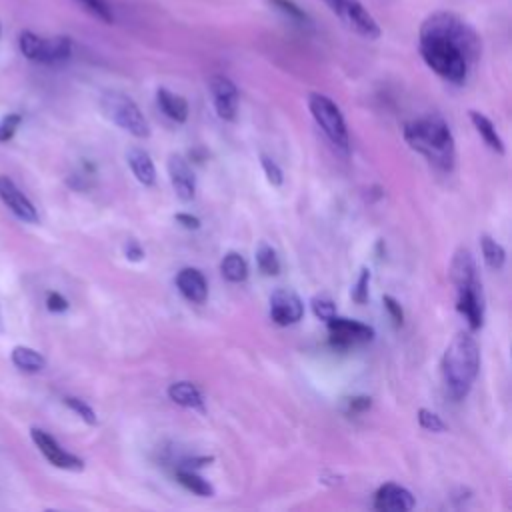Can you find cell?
<instances>
[{
  "label": "cell",
  "mask_w": 512,
  "mask_h": 512,
  "mask_svg": "<svg viewBox=\"0 0 512 512\" xmlns=\"http://www.w3.org/2000/svg\"><path fill=\"white\" fill-rule=\"evenodd\" d=\"M260 164H262V170L266 174V180L272 184V186H280L284 182V174H282V168L270 158V156H260Z\"/></svg>",
  "instance_id": "obj_34"
},
{
  "label": "cell",
  "mask_w": 512,
  "mask_h": 512,
  "mask_svg": "<svg viewBox=\"0 0 512 512\" xmlns=\"http://www.w3.org/2000/svg\"><path fill=\"white\" fill-rule=\"evenodd\" d=\"M418 52L436 76L460 86L480 60L482 40L476 28L460 14L436 10L420 24Z\"/></svg>",
  "instance_id": "obj_1"
},
{
  "label": "cell",
  "mask_w": 512,
  "mask_h": 512,
  "mask_svg": "<svg viewBox=\"0 0 512 512\" xmlns=\"http://www.w3.org/2000/svg\"><path fill=\"white\" fill-rule=\"evenodd\" d=\"M166 166H168V176H170V184L174 188V194L182 202H190L196 194V178H194L192 168L178 154H170Z\"/></svg>",
  "instance_id": "obj_14"
},
{
  "label": "cell",
  "mask_w": 512,
  "mask_h": 512,
  "mask_svg": "<svg viewBox=\"0 0 512 512\" xmlns=\"http://www.w3.org/2000/svg\"><path fill=\"white\" fill-rule=\"evenodd\" d=\"M368 286H370V270L366 266H362L360 276H358V280H356V284H354V288L350 292V296H352V300L356 304H366V300H368Z\"/></svg>",
  "instance_id": "obj_32"
},
{
  "label": "cell",
  "mask_w": 512,
  "mask_h": 512,
  "mask_svg": "<svg viewBox=\"0 0 512 512\" xmlns=\"http://www.w3.org/2000/svg\"><path fill=\"white\" fill-rule=\"evenodd\" d=\"M220 272L228 282H244L248 278V262L238 252H226L220 262Z\"/></svg>",
  "instance_id": "obj_24"
},
{
  "label": "cell",
  "mask_w": 512,
  "mask_h": 512,
  "mask_svg": "<svg viewBox=\"0 0 512 512\" xmlns=\"http://www.w3.org/2000/svg\"><path fill=\"white\" fill-rule=\"evenodd\" d=\"M64 404H66L74 414H78L86 424L94 426V424L98 422L96 412H94V408H92L88 402H84V400H80V398H76V396H64Z\"/></svg>",
  "instance_id": "obj_29"
},
{
  "label": "cell",
  "mask_w": 512,
  "mask_h": 512,
  "mask_svg": "<svg viewBox=\"0 0 512 512\" xmlns=\"http://www.w3.org/2000/svg\"><path fill=\"white\" fill-rule=\"evenodd\" d=\"M176 288L188 302L194 304H202L208 298V282L198 268H182L176 274Z\"/></svg>",
  "instance_id": "obj_17"
},
{
  "label": "cell",
  "mask_w": 512,
  "mask_h": 512,
  "mask_svg": "<svg viewBox=\"0 0 512 512\" xmlns=\"http://www.w3.org/2000/svg\"><path fill=\"white\" fill-rule=\"evenodd\" d=\"M308 110L314 118V122L320 126V130L326 134V138L332 142V146L348 156L350 152V136L346 120L340 112V108L324 94L312 92L308 96Z\"/></svg>",
  "instance_id": "obj_5"
},
{
  "label": "cell",
  "mask_w": 512,
  "mask_h": 512,
  "mask_svg": "<svg viewBox=\"0 0 512 512\" xmlns=\"http://www.w3.org/2000/svg\"><path fill=\"white\" fill-rule=\"evenodd\" d=\"M128 166L132 170V174L136 176V180L144 186H152L156 182V168L154 162L150 158V154L142 148H130L126 154Z\"/></svg>",
  "instance_id": "obj_19"
},
{
  "label": "cell",
  "mask_w": 512,
  "mask_h": 512,
  "mask_svg": "<svg viewBox=\"0 0 512 512\" xmlns=\"http://www.w3.org/2000/svg\"><path fill=\"white\" fill-rule=\"evenodd\" d=\"M30 438L34 442V446L40 450V454L54 466L60 470H72V472H80L84 470V460L68 450H64L58 440L54 436H50L46 430L42 428H30Z\"/></svg>",
  "instance_id": "obj_8"
},
{
  "label": "cell",
  "mask_w": 512,
  "mask_h": 512,
  "mask_svg": "<svg viewBox=\"0 0 512 512\" xmlns=\"http://www.w3.org/2000/svg\"><path fill=\"white\" fill-rule=\"evenodd\" d=\"M46 308L50 310V312H66L68 310V300L60 294V292H48L46 294Z\"/></svg>",
  "instance_id": "obj_36"
},
{
  "label": "cell",
  "mask_w": 512,
  "mask_h": 512,
  "mask_svg": "<svg viewBox=\"0 0 512 512\" xmlns=\"http://www.w3.org/2000/svg\"><path fill=\"white\" fill-rule=\"evenodd\" d=\"M450 280L454 284L456 290H464V288H474L480 286L478 274H476V262L474 256L468 248L460 246L450 262Z\"/></svg>",
  "instance_id": "obj_15"
},
{
  "label": "cell",
  "mask_w": 512,
  "mask_h": 512,
  "mask_svg": "<svg viewBox=\"0 0 512 512\" xmlns=\"http://www.w3.org/2000/svg\"><path fill=\"white\" fill-rule=\"evenodd\" d=\"M480 370V348L472 334L458 332L442 356V378L454 400L468 396Z\"/></svg>",
  "instance_id": "obj_3"
},
{
  "label": "cell",
  "mask_w": 512,
  "mask_h": 512,
  "mask_svg": "<svg viewBox=\"0 0 512 512\" xmlns=\"http://www.w3.org/2000/svg\"><path fill=\"white\" fill-rule=\"evenodd\" d=\"M266 2L292 24H298V26H310L312 24L306 10L300 8L294 0H266Z\"/></svg>",
  "instance_id": "obj_26"
},
{
  "label": "cell",
  "mask_w": 512,
  "mask_h": 512,
  "mask_svg": "<svg viewBox=\"0 0 512 512\" xmlns=\"http://www.w3.org/2000/svg\"><path fill=\"white\" fill-rule=\"evenodd\" d=\"M100 110L110 122H114L128 134H132L136 138L150 136V124H148L146 116L142 114L138 104L128 94L118 92V90L102 92Z\"/></svg>",
  "instance_id": "obj_4"
},
{
  "label": "cell",
  "mask_w": 512,
  "mask_h": 512,
  "mask_svg": "<svg viewBox=\"0 0 512 512\" xmlns=\"http://www.w3.org/2000/svg\"><path fill=\"white\" fill-rule=\"evenodd\" d=\"M0 320H2V316H0Z\"/></svg>",
  "instance_id": "obj_41"
},
{
  "label": "cell",
  "mask_w": 512,
  "mask_h": 512,
  "mask_svg": "<svg viewBox=\"0 0 512 512\" xmlns=\"http://www.w3.org/2000/svg\"><path fill=\"white\" fill-rule=\"evenodd\" d=\"M416 504L412 492L400 484L386 482L376 490L374 508L382 512H408Z\"/></svg>",
  "instance_id": "obj_13"
},
{
  "label": "cell",
  "mask_w": 512,
  "mask_h": 512,
  "mask_svg": "<svg viewBox=\"0 0 512 512\" xmlns=\"http://www.w3.org/2000/svg\"><path fill=\"white\" fill-rule=\"evenodd\" d=\"M328 10L354 34L366 38V40H376L380 38L382 30L376 18L368 12V8L360 0H322Z\"/></svg>",
  "instance_id": "obj_7"
},
{
  "label": "cell",
  "mask_w": 512,
  "mask_h": 512,
  "mask_svg": "<svg viewBox=\"0 0 512 512\" xmlns=\"http://www.w3.org/2000/svg\"><path fill=\"white\" fill-rule=\"evenodd\" d=\"M208 90L212 94V102H214V108H216V114L222 118V120H228L232 122L236 118V112H238V88L236 84L222 76V74H216L208 80Z\"/></svg>",
  "instance_id": "obj_11"
},
{
  "label": "cell",
  "mask_w": 512,
  "mask_h": 512,
  "mask_svg": "<svg viewBox=\"0 0 512 512\" xmlns=\"http://www.w3.org/2000/svg\"><path fill=\"white\" fill-rule=\"evenodd\" d=\"M10 358H12V364L22 370V372H28V374H36V372H42L46 368V358L30 348V346H24V344H18L12 348L10 352Z\"/></svg>",
  "instance_id": "obj_21"
},
{
  "label": "cell",
  "mask_w": 512,
  "mask_h": 512,
  "mask_svg": "<svg viewBox=\"0 0 512 512\" xmlns=\"http://www.w3.org/2000/svg\"><path fill=\"white\" fill-rule=\"evenodd\" d=\"M176 480L186 488V490H190V492H194V494H198V496H202V498H210V496H214V486L208 482V480H204L200 474H196L194 472V468H178L176 470Z\"/></svg>",
  "instance_id": "obj_23"
},
{
  "label": "cell",
  "mask_w": 512,
  "mask_h": 512,
  "mask_svg": "<svg viewBox=\"0 0 512 512\" xmlns=\"http://www.w3.org/2000/svg\"><path fill=\"white\" fill-rule=\"evenodd\" d=\"M168 398L184 408H194V410H202L204 408V396L202 392L196 388V384L180 380L168 386Z\"/></svg>",
  "instance_id": "obj_20"
},
{
  "label": "cell",
  "mask_w": 512,
  "mask_h": 512,
  "mask_svg": "<svg viewBox=\"0 0 512 512\" xmlns=\"http://www.w3.org/2000/svg\"><path fill=\"white\" fill-rule=\"evenodd\" d=\"M22 124V116L18 112H10L0 118V142H8L14 138Z\"/></svg>",
  "instance_id": "obj_31"
},
{
  "label": "cell",
  "mask_w": 512,
  "mask_h": 512,
  "mask_svg": "<svg viewBox=\"0 0 512 512\" xmlns=\"http://www.w3.org/2000/svg\"><path fill=\"white\" fill-rule=\"evenodd\" d=\"M304 316V304L300 296L294 290L288 288H278L270 296V318L280 324H296Z\"/></svg>",
  "instance_id": "obj_12"
},
{
  "label": "cell",
  "mask_w": 512,
  "mask_h": 512,
  "mask_svg": "<svg viewBox=\"0 0 512 512\" xmlns=\"http://www.w3.org/2000/svg\"><path fill=\"white\" fill-rule=\"evenodd\" d=\"M156 104L158 108L174 122L182 124L188 118V102L184 96L168 90V88H158L156 90Z\"/></svg>",
  "instance_id": "obj_18"
},
{
  "label": "cell",
  "mask_w": 512,
  "mask_h": 512,
  "mask_svg": "<svg viewBox=\"0 0 512 512\" xmlns=\"http://www.w3.org/2000/svg\"><path fill=\"white\" fill-rule=\"evenodd\" d=\"M0 200L2 204L22 222L36 224L38 222V210L32 204V200L16 186V182L4 174H0Z\"/></svg>",
  "instance_id": "obj_10"
},
{
  "label": "cell",
  "mask_w": 512,
  "mask_h": 512,
  "mask_svg": "<svg viewBox=\"0 0 512 512\" xmlns=\"http://www.w3.org/2000/svg\"><path fill=\"white\" fill-rule=\"evenodd\" d=\"M470 120H472V124H474V128H476V132L482 136V140L486 142V146L490 148V150H494L496 154H504V142H502V138H500V134L496 132V128H494V124L490 122V118L488 116H484L482 112H478V110H470Z\"/></svg>",
  "instance_id": "obj_22"
},
{
  "label": "cell",
  "mask_w": 512,
  "mask_h": 512,
  "mask_svg": "<svg viewBox=\"0 0 512 512\" xmlns=\"http://www.w3.org/2000/svg\"><path fill=\"white\" fill-rule=\"evenodd\" d=\"M404 140L406 144L422 154L436 170L450 172L456 162V146L454 136L444 122V118L430 114L404 124Z\"/></svg>",
  "instance_id": "obj_2"
},
{
  "label": "cell",
  "mask_w": 512,
  "mask_h": 512,
  "mask_svg": "<svg viewBox=\"0 0 512 512\" xmlns=\"http://www.w3.org/2000/svg\"><path fill=\"white\" fill-rule=\"evenodd\" d=\"M326 324H328L330 342L336 348H350L356 344L370 342L374 338V328L364 322H358V320L332 316Z\"/></svg>",
  "instance_id": "obj_9"
},
{
  "label": "cell",
  "mask_w": 512,
  "mask_h": 512,
  "mask_svg": "<svg viewBox=\"0 0 512 512\" xmlns=\"http://www.w3.org/2000/svg\"><path fill=\"white\" fill-rule=\"evenodd\" d=\"M382 302H384V308L388 310V314H390L394 326H402V322H404V310H402L400 302H398L396 298L388 296V294L382 298Z\"/></svg>",
  "instance_id": "obj_35"
},
{
  "label": "cell",
  "mask_w": 512,
  "mask_h": 512,
  "mask_svg": "<svg viewBox=\"0 0 512 512\" xmlns=\"http://www.w3.org/2000/svg\"><path fill=\"white\" fill-rule=\"evenodd\" d=\"M456 310L466 318L468 328L480 330L484 322V300H482V286L456 290Z\"/></svg>",
  "instance_id": "obj_16"
},
{
  "label": "cell",
  "mask_w": 512,
  "mask_h": 512,
  "mask_svg": "<svg viewBox=\"0 0 512 512\" xmlns=\"http://www.w3.org/2000/svg\"><path fill=\"white\" fill-rule=\"evenodd\" d=\"M370 404H372V402H370L368 396H354V398L348 400V410H350L352 414H358V412L368 410Z\"/></svg>",
  "instance_id": "obj_39"
},
{
  "label": "cell",
  "mask_w": 512,
  "mask_h": 512,
  "mask_svg": "<svg viewBox=\"0 0 512 512\" xmlns=\"http://www.w3.org/2000/svg\"><path fill=\"white\" fill-rule=\"evenodd\" d=\"M310 306H312L314 316L324 320V322H328L332 316H336V306L328 296H314L310 300Z\"/></svg>",
  "instance_id": "obj_30"
},
{
  "label": "cell",
  "mask_w": 512,
  "mask_h": 512,
  "mask_svg": "<svg viewBox=\"0 0 512 512\" xmlns=\"http://www.w3.org/2000/svg\"><path fill=\"white\" fill-rule=\"evenodd\" d=\"M174 220H176L180 226H184L186 230H198V228H200V218H196V216H192V214H188V212H178V214L174 216Z\"/></svg>",
  "instance_id": "obj_38"
},
{
  "label": "cell",
  "mask_w": 512,
  "mask_h": 512,
  "mask_svg": "<svg viewBox=\"0 0 512 512\" xmlns=\"http://www.w3.org/2000/svg\"><path fill=\"white\" fill-rule=\"evenodd\" d=\"M480 250H482V258L484 262L492 268V270H500L506 262V250L502 248L500 242H496L492 236L482 234L480 236Z\"/></svg>",
  "instance_id": "obj_25"
},
{
  "label": "cell",
  "mask_w": 512,
  "mask_h": 512,
  "mask_svg": "<svg viewBox=\"0 0 512 512\" xmlns=\"http://www.w3.org/2000/svg\"><path fill=\"white\" fill-rule=\"evenodd\" d=\"M18 48L24 58L40 64H58L70 58L72 40L68 36H38L30 30H24L18 38Z\"/></svg>",
  "instance_id": "obj_6"
},
{
  "label": "cell",
  "mask_w": 512,
  "mask_h": 512,
  "mask_svg": "<svg viewBox=\"0 0 512 512\" xmlns=\"http://www.w3.org/2000/svg\"><path fill=\"white\" fill-rule=\"evenodd\" d=\"M78 4L96 20L104 24H114V12L108 0H78Z\"/></svg>",
  "instance_id": "obj_28"
},
{
  "label": "cell",
  "mask_w": 512,
  "mask_h": 512,
  "mask_svg": "<svg viewBox=\"0 0 512 512\" xmlns=\"http://www.w3.org/2000/svg\"><path fill=\"white\" fill-rule=\"evenodd\" d=\"M256 264H258L260 272L266 276H276L280 272V260L276 256V250L272 246H268L266 242H260V246L256 250Z\"/></svg>",
  "instance_id": "obj_27"
},
{
  "label": "cell",
  "mask_w": 512,
  "mask_h": 512,
  "mask_svg": "<svg viewBox=\"0 0 512 512\" xmlns=\"http://www.w3.org/2000/svg\"><path fill=\"white\" fill-rule=\"evenodd\" d=\"M0 32H2V26H0Z\"/></svg>",
  "instance_id": "obj_40"
},
{
  "label": "cell",
  "mask_w": 512,
  "mask_h": 512,
  "mask_svg": "<svg viewBox=\"0 0 512 512\" xmlns=\"http://www.w3.org/2000/svg\"><path fill=\"white\" fill-rule=\"evenodd\" d=\"M418 424L428 432H444L446 430V424L442 422V418L428 408L418 410Z\"/></svg>",
  "instance_id": "obj_33"
},
{
  "label": "cell",
  "mask_w": 512,
  "mask_h": 512,
  "mask_svg": "<svg viewBox=\"0 0 512 512\" xmlns=\"http://www.w3.org/2000/svg\"><path fill=\"white\" fill-rule=\"evenodd\" d=\"M124 254H126V258H128L130 262H140V260L144 258V250H142V246L138 244V240H128V242L124 244Z\"/></svg>",
  "instance_id": "obj_37"
}]
</instances>
